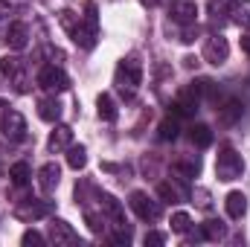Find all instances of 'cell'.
<instances>
[{
	"mask_svg": "<svg viewBox=\"0 0 250 247\" xmlns=\"http://www.w3.org/2000/svg\"><path fill=\"white\" fill-rule=\"evenodd\" d=\"M114 84L120 87V93L123 96H134L137 93V87L143 84V64L140 59H125L120 67H117V76H114Z\"/></svg>",
	"mask_w": 250,
	"mask_h": 247,
	"instance_id": "cell-1",
	"label": "cell"
},
{
	"mask_svg": "<svg viewBox=\"0 0 250 247\" xmlns=\"http://www.w3.org/2000/svg\"><path fill=\"white\" fill-rule=\"evenodd\" d=\"M79 47L93 50L96 38H99V15H96V3H84V21L76 26V32L70 35Z\"/></svg>",
	"mask_w": 250,
	"mask_h": 247,
	"instance_id": "cell-2",
	"label": "cell"
},
{
	"mask_svg": "<svg viewBox=\"0 0 250 247\" xmlns=\"http://www.w3.org/2000/svg\"><path fill=\"white\" fill-rule=\"evenodd\" d=\"M242 172H245V160H242V154L233 151L230 145H224V148L218 151V160H215V175H218V181L230 184V181L242 178Z\"/></svg>",
	"mask_w": 250,
	"mask_h": 247,
	"instance_id": "cell-3",
	"label": "cell"
},
{
	"mask_svg": "<svg viewBox=\"0 0 250 247\" xmlns=\"http://www.w3.org/2000/svg\"><path fill=\"white\" fill-rule=\"evenodd\" d=\"M128 204H131V209L137 212L140 221H157V218L163 215V206H160L157 201H151L146 192H131Z\"/></svg>",
	"mask_w": 250,
	"mask_h": 247,
	"instance_id": "cell-4",
	"label": "cell"
},
{
	"mask_svg": "<svg viewBox=\"0 0 250 247\" xmlns=\"http://www.w3.org/2000/svg\"><path fill=\"white\" fill-rule=\"evenodd\" d=\"M38 84H41L47 93H62V90L70 87V79H67V73H64L62 67L47 64V67H41V73H38Z\"/></svg>",
	"mask_w": 250,
	"mask_h": 247,
	"instance_id": "cell-5",
	"label": "cell"
},
{
	"mask_svg": "<svg viewBox=\"0 0 250 247\" xmlns=\"http://www.w3.org/2000/svg\"><path fill=\"white\" fill-rule=\"evenodd\" d=\"M227 56H230V44H227V38H224V35H209L207 44H204V59L218 67V64L227 62Z\"/></svg>",
	"mask_w": 250,
	"mask_h": 247,
	"instance_id": "cell-6",
	"label": "cell"
},
{
	"mask_svg": "<svg viewBox=\"0 0 250 247\" xmlns=\"http://www.w3.org/2000/svg\"><path fill=\"white\" fill-rule=\"evenodd\" d=\"M50 212H53V201H23L15 209V218H21V221H38V218H44Z\"/></svg>",
	"mask_w": 250,
	"mask_h": 247,
	"instance_id": "cell-7",
	"label": "cell"
},
{
	"mask_svg": "<svg viewBox=\"0 0 250 247\" xmlns=\"http://www.w3.org/2000/svg\"><path fill=\"white\" fill-rule=\"evenodd\" d=\"M0 128L9 140H26V120L18 111H6L0 117Z\"/></svg>",
	"mask_w": 250,
	"mask_h": 247,
	"instance_id": "cell-8",
	"label": "cell"
},
{
	"mask_svg": "<svg viewBox=\"0 0 250 247\" xmlns=\"http://www.w3.org/2000/svg\"><path fill=\"white\" fill-rule=\"evenodd\" d=\"M50 242H56V245H76L79 242V233L67 224V221H50Z\"/></svg>",
	"mask_w": 250,
	"mask_h": 247,
	"instance_id": "cell-9",
	"label": "cell"
},
{
	"mask_svg": "<svg viewBox=\"0 0 250 247\" xmlns=\"http://www.w3.org/2000/svg\"><path fill=\"white\" fill-rule=\"evenodd\" d=\"M6 44H9L12 50H23V47L29 44V26L21 23V21L9 23V29H6Z\"/></svg>",
	"mask_w": 250,
	"mask_h": 247,
	"instance_id": "cell-10",
	"label": "cell"
},
{
	"mask_svg": "<svg viewBox=\"0 0 250 247\" xmlns=\"http://www.w3.org/2000/svg\"><path fill=\"white\" fill-rule=\"evenodd\" d=\"M62 181V169H59V163H47V166H41V172H38V186H41V192L44 195H50L56 186Z\"/></svg>",
	"mask_w": 250,
	"mask_h": 247,
	"instance_id": "cell-11",
	"label": "cell"
},
{
	"mask_svg": "<svg viewBox=\"0 0 250 247\" xmlns=\"http://www.w3.org/2000/svg\"><path fill=\"white\" fill-rule=\"evenodd\" d=\"M224 236H227V227L221 221L209 218V221L201 224V233H195V242H221Z\"/></svg>",
	"mask_w": 250,
	"mask_h": 247,
	"instance_id": "cell-12",
	"label": "cell"
},
{
	"mask_svg": "<svg viewBox=\"0 0 250 247\" xmlns=\"http://www.w3.org/2000/svg\"><path fill=\"white\" fill-rule=\"evenodd\" d=\"M195 18H198L195 0H175L172 3V21H178V23H195Z\"/></svg>",
	"mask_w": 250,
	"mask_h": 247,
	"instance_id": "cell-13",
	"label": "cell"
},
{
	"mask_svg": "<svg viewBox=\"0 0 250 247\" xmlns=\"http://www.w3.org/2000/svg\"><path fill=\"white\" fill-rule=\"evenodd\" d=\"M242 114H245L242 102H239V99H227V102L218 108V123L221 125H236L242 120Z\"/></svg>",
	"mask_w": 250,
	"mask_h": 247,
	"instance_id": "cell-14",
	"label": "cell"
},
{
	"mask_svg": "<svg viewBox=\"0 0 250 247\" xmlns=\"http://www.w3.org/2000/svg\"><path fill=\"white\" fill-rule=\"evenodd\" d=\"M227 15H230L233 23H239V26H250V0H230Z\"/></svg>",
	"mask_w": 250,
	"mask_h": 247,
	"instance_id": "cell-15",
	"label": "cell"
},
{
	"mask_svg": "<svg viewBox=\"0 0 250 247\" xmlns=\"http://www.w3.org/2000/svg\"><path fill=\"white\" fill-rule=\"evenodd\" d=\"M70 143H73V131L67 125H56L50 134V151H64L70 148Z\"/></svg>",
	"mask_w": 250,
	"mask_h": 247,
	"instance_id": "cell-16",
	"label": "cell"
},
{
	"mask_svg": "<svg viewBox=\"0 0 250 247\" xmlns=\"http://www.w3.org/2000/svg\"><path fill=\"white\" fill-rule=\"evenodd\" d=\"M38 117L44 120V123H56L59 117H62V105H59V99H38Z\"/></svg>",
	"mask_w": 250,
	"mask_h": 247,
	"instance_id": "cell-17",
	"label": "cell"
},
{
	"mask_svg": "<svg viewBox=\"0 0 250 247\" xmlns=\"http://www.w3.org/2000/svg\"><path fill=\"white\" fill-rule=\"evenodd\" d=\"M224 206H227V215H230V218H242V215L248 212V198H245L242 192H230L227 201H224Z\"/></svg>",
	"mask_w": 250,
	"mask_h": 247,
	"instance_id": "cell-18",
	"label": "cell"
},
{
	"mask_svg": "<svg viewBox=\"0 0 250 247\" xmlns=\"http://www.w3.org/2000/svg\"><path fill=\"white\" fill-rule=\"evenodd\" d=\"M96 105H99V120H105V123H114V120L120 117V111H117V102H114L108 93H102V96L96 99Z\"/></svg>",
	"mask_w": 250,
	"mask_h": 247,
	"instance_id": "cell-19",
	"label": "cell"
},
{
	"mask_svg": "<svg viewBox=\"0 0 250 247\" xmlns=\"http://www.w3.org/2000/svg\"><path fill=\"white\" fill-rule=\"evenodd\" d=\"M0 73L15 82L18 76H23V62H21L18 56H3V59H0Z\"/></svg>",
	"mask_w": 250,
	"mask_h": 247,
	"instance_id": "cell-20",
	"label": "cell"
},
{
	"mask_svg": "<svg viewBox=\"0 0 250 247\" xmlns=\"http://www.w3.org/2000/svg\"><path fill=\"white\" fill-rule=\"evenodd\" d=\"M67 166L76 169V172L87 166V151H84V145H70V148H67Z\"/></svg>",
	"mask_w": 250,
	"mask_h": 247,
	"instance_id": "cell-21",
	"label": "cell"
},
{
	"mask_svg": "<svg viewBox=\"0 0 250 247\" xmlns=\"http://www.w3.org/2000/svg\"><path fill=\"white\" fill-rule=\"evenodd\" d=\"M189 137H192V143H195L198 148H209V145H212V131H209L207 125H192Z\"/></svg>",
	"mask_w": 250,
	"mask_h": 247,
	"instance_id": "cell-22",
	"label": "cell"
},
{
	"mask_svg": "<svg viewBox=\"0 0 250 247\" xmlns=\"http://www.w3.org/2000/svg\"><path fill=\"white\" fill-rule=\"evenodd\" d=\"M9 178H12V184H15V186H26V184H29V178H32L29 163H15V166L9 169Z\"/></svg>",
	"mask_w": 250,
	"mask_h": 247,
	"instance_id": "cell-23",
	"label": "cell"
},
{
	"mask_svg": "<svg viewBox=\"0 0 250 247\" xmlns=\"http://www.w3.org/2000/svg\"><path fill=\"white\" fill-rule=\"evenodd\" d=\"M157 195H160L166 204H178V201H184V198H187V195H184L175 184H160V186H157Z\"/></svg>",
	"mask_w": 250,
	"mask_h": 247,
	"instance_id": "cell-24",
	"label": "cell"
},
{
	"mask_svg": "<svg viewBox=\"0 0 250 247\" xmlns=\"http://www.w3.org/2000/svg\"><path fill=\"white\" fill-rule=\"evenodd\" d=\"M59 23L64 26V32H67V35H73V32H76V26H79L82 21H79V15H76V12H70V9H64L62 15H59Z\"/></svg>",
	"mask_w": 250,
	"mask_h": 247,
	"instance_id": "cell-25",
	"label": "cell"
},
{
	"mask_svg": "<svg viewBox=\"0 0 250 247\" xmlns=\"http://www.w3.org/2000/svg\"><path fill=\"white\" fill-rule=\"evenodd\" d=\"M172 230L181 233V236H187L189 230H192V218H189L187 212H175L172 215Z\"/></svg>",
	"mask_w": 250,
	"mask_h": 247,
	"instance_id": "cell-26",
	"label": "cell"
},
{
	"mask_svg": "<svg viewBox=\"0 0 250 247\" xmlns=\"http://www.w3.org/2000/svg\"><path fill=\"white\" fill-rule=\"evenodd\" d=\"M175 137H178V123L172 117H166L160 123V140H175Z\"/></svg>",
	"mask_w": 250,
	"mask_h": 247,
	"instance_id": "cell-27",
	"label": "cell"
},
{
	"mask_svg": "<svg viewBox=\"0 0 250 247\" xmlns=\"http://www.w3.org/2000/svg\"><path fill=\"white\" fill-rule=\"evenodd\" d=\"M84 221H87V227L93 230V233H102L105 230V215H96V212H84Z\"/></svg>",
	"mask_w": 250,
	"mask_h": 247,
	"instance_id": "cell-28",
	"label": "cell"
},
{
	"mask_svg": "<svg viewBox=\"0 0 250 247\" xmlns=\"http://www.w3.org/2000/svg\"><path fill=\"white\" fill-rule=\"evenodd\" d=\"M21 242H23V245L29 247V245H44L47 239H44L41 233H35V230H29V233H23V239H21Z\"/></svg>",
	"mask_w": 250,
	"mask_h": 247,
	"instance_id": "cell-29",
	"label": "cell"
},
{
	"mask_svg": "<svg viewBox=\"0 0 250 247\" xmlns=\"http://www.w3.org/2000/svg\"><path fill=\"white\" fill-rule=\"evenodd\" d=\"M114 242H117V245H128V242H131V227L120 224V230L114 233Z\"/></svg>",
	"mask_w": 250,
	"mask_h": 247,
	"instance_id": "cell-30",
	"label": "cell"
},
{
	"mask_svg": "<svg viewBox=\"0 0 250 247\" xmlns=\"http://www.w3.org/2000/svg\"><path fill=\"white\" fill-rule=\"evenodd\" d=\"M146 245H163L166 242V236L163 233H146V239H143Z\"/></svg>",
	"mask_w": 250,
	"mask_h": 247,
	"instance_id": "cell-31",
	"label": "cell"
},
{
	"mask_svg": "<svg viewBox=\"0 0 250 247\" xmlns=\"http://www.w3.org/2000/svg\"><path fill=\"white\" fill-rule=\"evenodd\" d=\"M192 195H198V198H201L198 204H201L204 209H209V204H212V201H209V192H207V189H198V192H192Z\"/></svg>",
	"mask_w": 250,
	"mask_h": 247,
	"instance_id": "cell-32",
	"label": "cell"
},
{
	"mask_svg": "<svg viewBox=\"0 0 250 247\" xmlns=\"http://www.w3.org/2000/svg\"><path fill=\"white\" fill-rule=\"evenodd\" d=\"M242 50H245V53L250 56V32L245 35V38H242Z\"/></svg>",
	"mask_w": 250,
	"mask_h": 247,
	"instance_id": "cell-33",
	"label": "cell"
},
{
	"mask_svg": "<svg viewBox=\"0 0 250 247\" xmlns=\"http://www.w3.org/2000/svg\"><path fill=\"white\" fill-rule=\"evenodd\" d=\"M140 3H143V6H148V9H154V6H157L160 0H140Z\"/></svg>",
	"mask_w": 250,
	"mask_h": 247,
	"instance_id": "cell-34",
	"label": "cell"
},
{
	"mask_svg": "<svg viewBox=\"0 0 250 247\" xmlns=\"http://www.w3.org/2000/svg\"><path fill=\"white\" fill-rule=\"evenodd\" d=\"M6 111H9V105H6V102H3V99H0V117H3V114H6Z\"/></svg>",
	"mask_w": 250,
	"mask_h": 247,
	"instance_id": "cell-35",
	"label": "cell"
}]
</instances>
